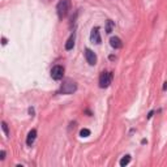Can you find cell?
<instances>
[{"label":"cell","mask_w":167,"mask_h":167,"mask_svg":"<svg viewBox=\"0 0 167 167\" xmlns=\"http://www.w3.org/2000/svg\"><path fill=\"white\" fill-rule=\"evenodd\" d=\"M74 38H76V34H74V33H72V34H70V37L68 38L67 43H65V50H67V51H69V50H72V48H73V46H74Z\"/></svg>","instance_id":"9c48e42d"},{"label":"cell","mask_w":167,"mask_h":167,"mask_svg":"<svg viewBox=\"0 0 167 167\" xmlns=\"http://www.w3.org/2000/svg\"><path fill=\"white\" fill-rule=\"evenodd\" d=\"M70 9V0H60L56 5V12L60 20H63L64 17H67L68 12Z\"/></svg>","instance_id":"7a4b0ae2"},{"label":"cell","mask_w":167,"mask_h":167,"mask_svg":"<svg viewBox=\"0 0 167 167\" xmlns=\"http://www.w3.org/2000/svg\"><path fill=\"white\" fill-rule=\"evenodd\" d=\"M1 128H3L4 133H5L7 137H9V129H8V124L5 123V121H1Z\"/></svg>","instance_id":"4fadbf2b"},{"label":"cell","mask_w":167,"mask_h":167,"mask_svg":"<svg viewBox=\"0 0 167 167\" xmlns=\"http://www.w3.org/2000/svg\"><path fill=\"white\" fill-rule=\"evenodd\" d=\"M1 44H3V46H5V44H7V39L4 38V37L1 38Z\"/></svg>","instance_id":"2e32d148"},{"label":"cell","mask_w":167,"mask_h":167,"mask_svg":"<svg viewBox=\"0 0 167 167\" xmlns=\"http://www.w3.org/2000/svg\"><path fill=\"white\" fill-rule=\"evenodd\" d=\"M114 27H115L114 21L107 20V22H106V33H107V34H111V33H112V29H114Z\"/></svg>","instance_id":"30bf717a"},{"label":"cell","mask_w":167,"mask_h":167,"mask_svg":"<svg viewBox=\"0 0 167 167\" xmlns=\"http://www.w3.org/2000/svg\"><path fill=\"white\" fill-rule=\"evenodd\" d=\"M64 72H65V68L63 67V65L58 64V65H55V67H52V69H51V77H52V80H55V81H60V80H63V77H64Z\"/></svg>","instance_id":"277c9868"},{"label":"cell","mask_w":167,"mask_h":167,"mask_svg":"<svg viewBox=\"0 0 167 167\" xmlns=\"http://www.w3.org/2000/svg\"><path fill=\"white\" fill-rule=\"evenodd\" d=\"M111 81H112V73L109 72V70H103L99 76V88L101 89L109 88Z\"/></svg>","instance_id":"3957f363"},{"label":"cell","mask_w":167,"mask_h":167,"mask_svg":"<svg viewBox=\"0 0 167 167\" xmlns=\"http://www.w3.org/2000/svg\"><path fill=\"white\" fill-rule=\"evenodd\" d=\"M77 90V84L70 78H67L65 81H63L62 86H60V90L59 94H65V95H69V94L76 93Z\"/></svg>","instance_id":"6da1fadb"},{"label":"cell","mask_w":167,"mask_h":167,"mask_svg":"<svg viewBox=\"0 0 167 167\" xmlns=\"http://www.w3.org/2000/svg\"><path fill=\"white\" fill-rule=\"evenodd\" d=\"M35 138H37V129H32L29 133H27V137H26V145L27 146H32L34 144Z\"/></svg>","instance_id":"ba28073f"},{"label":"cell","mask_w":167,"mask_h":167,"mask_svg":"<svg viewBox=\"0 0 167 167\" xmlns=\"http://www.w3.org/2000/svg\"><path fill=\"white\" fill-rule=\"evenodd\" d=\"M110 44H111V47L115 48V50H119V48L123 47V42H121V39L119 38V37H111V39H110Z\"/></svg>","instance_id":"52a82bcc"},{"label":"cell","mask_w":167,"mask_h":167,"mask_svg":"<svg viewBox=\"0 0 167 167\" xmlns=\"http://www.w3.org/2000/svg\"><path fill=\"white\" fill-rule=\"evenodd\" d=\"M85 59H86V62H88L90 65L97 64V55H95L94 51H91L90 48H86L85 50Z\"/></svg>","instance_id":"8992f818"},{"label":"cell","mask_w":167,"mask_h":167,"mask_svg":"<svg viewBox=\"0 0 167 167\" xmlns=\"http://www.w3.org/2000/svg\"><path fill=\"white\" fill-rule=\"evenodd\" d=\"M153 114H154V111H150V112H149V115H148V119H150V117L153 116Z\"/></svg>","instance_id":"e0dca14e"},{"label":"cell","mask_w":167,"mask_h":167,"mask_svg":"<svg viewBox=\"0 0 167 167\" xmlns=\"http://www.w3.org/2000/svg\"><path fill=\"white\" fill-rule=\"evenodd\" d=\"M5 159V150H1L0 152V161H4Z\"/></svg>","instance_id":"5bb4252c"},{"label":"cell","mask_w":167,"mask_h":167,"mask_svg":"<svg viewBox=\"0 0 167 167\" xmlns=\"http://www.w3.org/2000/svg\"><path fill=\"white\" fill-rule=\"evenodd\" d=\"M29 114L32 115V116H34V109H32V107H30V109H29Z\"/></svg>","instance_id":"9a60e30c"},{"label":"cell","mask_w":167,"mask_h":167,"mask_svg":"<svg viewBox=\"0 0 167 167\" xmlns=\"http://www.w3.org/2000/svg\"><path fill=\"white\" fill-rule=\"evenodd\" d=\"M163 90H167V81L163 84Z\"/></svg>","instance_id":"ac0fdd59"},{"label":"cell","mask_w":167,"mask_h":167,"mask_svg":"<svg viewBox=\"0 0 167 167\" xmlns=\"http://www.w3.org/2000/svg\"><path fill=\"white\" fill-rule=\"evenodd\" d=\"M90 129H88V128H82L81 131H80V136L81 137H89L90 136Z\"/></svg>","instance_id":"7c38bea8"},{"label":"cell","mask_w":167,"mask_h":167,"mask_svg":"<svg viewBox=\"0 0 167 167\" xmlns=\"http://www.w3.org/2000/svg\"><path fill=\"white\" fill-rule=\"evenodd\" d=\"M90 41L93 42V43H97L99 44L101 42H102V38H101V34H99V27L95 26L91 29L90 32Z\"/></svg>","instance_id":"5b68a950"},{"label":"cell","mask_w":167,"mask_h":167,"mask_svg":"<svg viewBox=\"0 0 167 167\" xmlns=\"http://www.w3.org/2000/svg\"><path fill=\"white\" fill-rule=\"evenodd\" d=\"M129 162H131V156H128V154H127V156H124L123 158L120 159V162H119V164H120L121 167H124V166H127V164H128Z\"/></svg>","instance_id":"8fae6325"}]
</instances>
